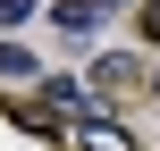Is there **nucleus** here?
<instances>
[{
  "instance_id": "nucleus-5",
  "label": "nucleus",
  "mask_w": 160,
  "mask_h": 151,
  "mask_svg": "<svg viewBox=\"0 0 160 151\" xmlns=\"http://www.w3.org/2000/svg\"><path fill=\"white\" fill-rule=\"evenodd\" d=\"M0 76H34V50L25 42H0Z\"/></svg>"
},
{
  "instance_id": "nucleus-8",
  "label": "nucleus",
  "mask_w": 160,
  "mask_h": 151,
  "mask_svg": "<svg viewBox=\"0 0 160 151\" xmlns=\"http://www.w3.org/2000/svg\"><path fill=\"white\" fill-rule=\"evenodd\" d=\"M152 92H160V76H152Z\"/></svg>"
},
{
  "instance_id": "nucleus-6",
  "label": "nucleus",
  "mask_w": 160,
  "mask_h": 151,
  "mask_svg": "<svg viewBox=\"0 0 160 151\" xmlns=\"http://www.w3.org/2000/svg\"><path fill=\"white\" fill-rule=\"evenodd\" d=\"M25 8H34V0H0V25H17V17H25Z\"/></svg>"
},
{
  "instance_id": "nucleus-7",
  "label": "nucleus",
  "mask_w": 160,
  "mask_h": 151,
  "mask_svg": "<svg viewBox=\"0 0 160 151\" xmlns=\"http://www.w3.org/2000/svg\"><path fill=\"white\" fill-rule=\"evenodd\" d=\"M143 34H152V42H160V0H152V8H143Z\"/></svg>"
},
{
  "instance_id": "nucleus-1",
  "label": "nucleus",
  "mask_w": 160,
  "mask_h": 151,
  "mask_svg": "<svg viewBox=\"0 0 160 151\" xmlns=\"http://www.w3.org/2000/svg\"><path fill=\"white\" fill-rule=\"evenodd\" d=\"M42 109H59L68 126H84V118H110V109H101V92H93V84H76V76H51V84H42Z\"/></svg>"
},
{
  "instance_id": "nucleus-2",
  "label": "nucleus",
  "mask_w": 160,
  "mask_h": 151,
  "mask_svg": "<svg viewBox=\"0 0 160 151\" xmlns=\"http://www.w3.org/2000/svg\"><path fill=\"white\" fill-rule=\"evenodd\" d=\"M51 25L84 42V34H101V25H110V0H51Z\"/></svg>"
},
{
  "instance_id": "nucleus-4",
  "label": "nucleus",
  "mask_w": 160,
  "mask_h": 151,
  "mask_svg": "<svg viewBox=\"0 0 160 151\" xmlns=\"http://www.w3.org/2000/svg\"><path fill=\"white\" fill-rule=\"evenodd\" d=\"M127 84H135V59H127V50H110V59L93 67V92H127Z\"/></svg>"
},
{
  "instance_id": "nucleus-3",
  "label": "nucleus",
  "mask_w": 160,
  "mask_h": 151,
  "mask_svg": "<svg viewBox=\"0 0 160 151\" xmlns=\"http://www.w3.org/2000/svg\"><path fill=\"white\" fill-rule=\"evenodd\" d=\"M68 151H135V134L118 118H84V126H68Z\"/></svg>"
}]
</instances>
